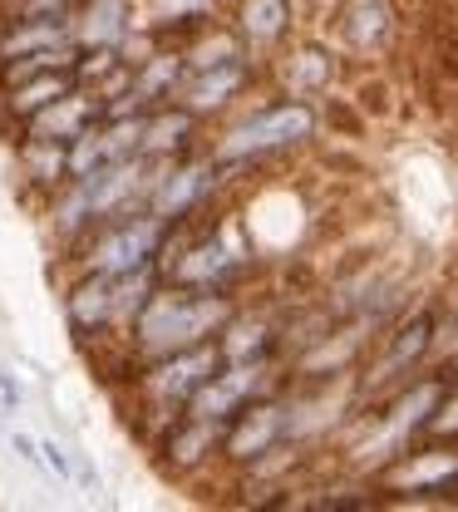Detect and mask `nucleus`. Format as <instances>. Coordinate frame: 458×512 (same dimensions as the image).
Listing matches in <instances>:
<instances>
[{"label": "nucleus", "instance_id": "ddd939ff", "mask_svg": "<svg viewBox=\"0 0 458 512\" xmlns=\"http://www.w3.org/2000/svg\"><path fill=\"white\" fill-rule=\"evenodd\" d=\"M375 488H404V493L458 488V453L454 448H409L385 473H375Z\"/></svg>", "mask_w": 458, "mask_h": 512}, {"label": "nucleus", "instance_id": "393cba45", "mask_svg": "<svg viewBox=\"0 0 458 512\" xmlns=\"http://www.w3.org/2000/svg\"><path fill=\"white\" fill-rule=\"evenodd\" d=\"M10 448H15V458H25L30 468H40V463H45V453H40V444H35L30 434H20V429L10 434Z\"/></svg>", "mask_w": 458, "mask_h": 512}, {"label": "nucleus", "instance_id": "9d476101", "mask_svg": "<svg viewBox=\"0 0 458 512\" xmlns=\"http://www.w3.org/2000/svg\"><path fill=\"white\" fill-rule=\"evenodd\" d=\"M252 79H257V60L247 55V60L217 64V69H193V74H183V84H178L173 99H178L183 109H193L197 119H212V114L232 109V104L247 94Z\"/></svg>", "mask_w": 458, "mask_h": 512}, {"label": "nucleus", "instance_id": "f8f14e48", "mask_svg": "<svg viewBox=\"0 0 458 512\" xmlns=\"http://www.w3.org/2000/svg\"><path fill=\"white\" fill-rule=\"evenodd\" d=\"M104 119V99L89 84H74L65 99H55L50 109H40L35 119L20 124V138H45V143H74L84 128Z\"/></svg>", "mask_w": 458, "mask_h": 512}, {"label": "nucleus", "instance_id": "39448f33", "mask_svg": "<svg viewBox=\"0 0 458 512\" xmlns=\"http://www.w3.org/2000/svg\"><path fill=\"white\" fill-rule=\"evenodd\" d=\"M266 389H281V380H276V360H222V370L188 399L183 414L227 424L237 409H247L252 399H262Z\"/></svg>", "mask_w": 458, "mask_h": 512}, {"label": "nucleus", "instance_id": "6e6552de", "mask_svg": "<svg viewBox=\"0 0 458 512\" xmlns=\"http://www.w3.org/2000/svg\"><path fill=\"white\" fill-rule=\"evenodd\" d=\"M65 325L79 345H104L109 335H119V320H114V276L79 271L74 286L65 291Z\"/></svg>", "mask_w": 458, "mask_h": 512}, {"label": "nucleus", "instance_id": "4be33fe9", "mask_svg": "<svg viewBox=\"0 0 458 512\" xmlns=\"http://www.w3.org/2000/svg\"><path fill=\"white\" fill-rule=\"evenodd\" d=\"M330 74H335V60H330L326 50H316V45H301V50H291L286 60H276V79H281L291 94H301V99L321 94L330 84Z\"/></svg>", "mask_w": 458, "mask_h": 512}, {"label": "nucleus", "instance_id": "dca6fc26", "mask_svg": "<svg viewBox=\"0 0 458 512\" xmlns=\"http://www.w3.org/2000/svg\"><path fill=\"white\" fill-rule=\"evenodd\" d=\"M394 40V0H350L340 10V45L355 55H375Z\"/></svg>", "mask_w": 458, "mask_h": 512}, {"label": "nucleus", "instance_id": "7ed1b4c3", "mask_svg": "<svg viewBox=\"0 0 458 512\" xmlns=\"http://www.w3.org/2000/svg\"><path fill=\"white\" fill-rule=\"evenodd\" d=\"M434 345H439V311L434 306H414V311H404L399 320H390L380 330V345H375L370 365L355 380L360 384V409L375 404V399L385 404L394 389H404L424 370V360L434 355Z\"/></svg>", "mask_w": 458, "mask_h": 512}, {"label": "nucleus", "instance_id": "f257e3e1", "mask_svg": "<svg viewBox=\"0 0 458 512\" xmlns=\"http://www.w3.org/2000/svg\"><path fill=\"white\" fill-rule=\"evenodd\" d=\"M242 301L227 291H202V286H178V281H158V291L148 296V306L138 311L129 325V350L143 360L188 350L202 340H217V330L227 325V316Z\"/></svg>", "mask_w": 458, "mask_h": 512}, {"label": "nucleus", "instance_id": "412c9836", "mask_svg": "<svg viewBox=\"0 0 458 512\" xmlns=\"http://www.w3.org/2000/svg\"><path fill=\"white\" fill-rule=\"evenodd\" d=\"M20 173L30 188H40L45 197L69 183V143H45V138H20Z\"/></svg>", "mask_w": 458, "mask_h": 512}, {"label": "nucleus", "instance_id": "b1692460", "mask_svg": "<svg viewBox=\"0 0 458 512\" xmlns=\"http://www.w3.org/2000/svg\"><path fill=\"white\" fill-rule=\"evenodd\" d=\"M40 453H45V468H50V473H55L60 483H69V478H74V458L65 453V444L45 439V444H40Z\"/></svg>", "mask_w": 458, "mask_h": 512}, {"label": "nucleus", "instance_id": "6ab92c4d", "mask_svg": "<svg viewBox=\"0 0 458 512\" xmlns=\"http://www.w3.org/2000/svg\"><path fill=\"white\" fill-rule=\"evenodd\" d=\"M74 84H79V79H74V69H50V74H35V79H25V84L5 89V94H0V104H5V119L20 128L25 119H35L40 109H50L55 99H65Z\"/></svg>", "mask_w": 458, "mask_h": 512}, {"label": "nucleus", "instance_id": "9b49d317", "mask_svg": "<svg viewBox=\"0 0 458 512\" xmlns=\"http://www.w3.org/2000/svg\"><path fill=\"white\" fill-rule=\"evenodd\" d=\"M217 350L222 360H276L286 350V320H276L262 306H237L217 330Z\"/></svg>", "mask_w": 458, "mask_h": 512}, {"label": "nucleus", "instance_id": "aec40b11", "mask_svg": "<svg viewBox=\"0 0 458 512\" xmlns=\"http://www.w3.org/2000/svg\"><path fill=\"white\" fill-rule=\"evenodd\" d=\"M178 50H183L188 74H193V69H217V64H232V60H247V55H252L247 40L237 35V25H217V20L197 25Z\"/></svg>", "mask_w": 458, "mask_h": 512}, {"label": "nucleus", "instance_id": "20e7f679", "mask_svg": "<svg viewBox=\"0 0 458 512\" xmlns=\"http://www.w3.org/2000/svg\"><path fill=\"white\" fill-rule=\"evenodd\" d=\"M173 237V222H163L158 212L138 207L124 217L99 222L84 242H79V271H104V276H129L143 266H158V256Z\"/></svg>", "mask_w": 458, "mask_h": 512}, {"label": "nucleus", "instance_id": "5701e85b", "mask_svg": "<svg viewBox=\"0 0 458 512\" xmlns=\"http://www.w3.org/2000/svg\"><path fill=\"white\" fill-rule=\"evenodd\" d=\"M79 0H15L10 15H74Z\"/></svg>", "mask_w": 458, "mask_h": 512}, {"label": "nucleus", "instance_id": "f03ea898", "mask_svg": "<svg viewBox=\"0 0 458 512\" xmlns=\"http://www.w3.org/2000/svg\"><path fill=\"white\" fill-rule=\"evenodd\" d=\"M316 133H321L316 104L301 99V94H286L276 104H257L242 119H232V124L217 133V143L207 153L217 163H227V168H252V163H266V158H281V153L306 148Z\"/></svg>", "mask_w": 458, "mask_h": 512}, {"label": "nucleus", "instance_id": "a211bd4d", "mask_svg": "<svg viewBox=\"0 0 458 512\" xmlns=\"http://www.w3.org/2000/svg\"><path fill=\"white\" fill-rule=\"evenodd\" d=\"M188 64H183V50H148V60L133 64V99L143 109H158L178 94Z\"/></svg>", "mask_w": 458, "mask_h": 512}, {"label": "nucleus", "instance_id": "0eeeda50", "mask_svg": "<svg viewBox=\"0 0 458 512\" xmlns=\"http://www.w3.org/2000/svg\"><path fill=\"white\" fill-rule=\"evenodd\" d=\"M222 183V163L212 153H188L178 163H163L153 197H148V212H158L163 222H193L197 212L207 207V197Z\"/></svg>", "mask_w": 458, "mask_h": 512}, {"label": "nucleus", "instance_id": "4468645a", "mask_svg": "<svg viewBox=\"0 0 458 512\" xmlns=\"http://www.w3.org/2000/svg\"><path fill=\"white\" fill-rule=\"evenodd\" d=\"M197 119L193 109H183L178 99H168V104H158V109H148L143 114V143H138V153L143 158H158V163H178V158H188L197 153Z\"/></svg>", "mask_w": 458, "mask_h": 512}, {"label": "nucleus", "instance_id": "f3484780", "mask_svg": "<svg viewBox=\"0 0 458 512\" xmlns=\"http://www.w3.org/2000/svg\"><path fill=\"white\" fill-rule=\"evenodd\" d=\"M232 25H237V35L247 40V50L271 55V50L296 30V10H291V0H237Z\"/></svg>", "mask_w": 458, "mask_h": 512}, {"label": "nucleus", "instance_id": "1a4fd4ad", "mask_svg": "<svg viewBox=\"0 0 458 512\" xmlns=\"http://www.w3.org/2000/svg\"><path fill=\"white\" fill-rule=\"evenodd\" d=\"M153 453H158L163 473H173V478H193V473H202L212 458H222V424L193 419V414H178V419L158 434Z\"/></svg>", "mask_w": 458, "mask_h": 512}, {"label": "nucleus", "instance_id": "2eb2a0df", "mask_svg": "<svg viewBox=\"0 0 458 512\" xmlns=\"http://www.w3.org/2000/svg\"><path fill=\"white\" fill-rule=\"evenodd\" d=\"M133 35V0H84L74 10V45L79 50H124Z\"/></svg>", "mask_w": 458, "mask_h": 512}, {"label": "nucleus", "instance_id": "423d86ee", "mask_svg": "<svg viewBox=\"0 0 458 512\" xmlns=\"http://www.w3.org/2000/svg\"><path fill=\"white\" fill-rule=\"evenodd\" d=\"M286 384L281 389H266L262 399H252L247 409H237L227 424H222V463L232 468H247L257 463L262 453H271L276 444H286Z\"/></svg>", "mask_w": 458, "mask_h": 512}, {"label": "nucleus", "instance_id": "a878e982", "mask_svg": "<svg viewBox=\"0 0 458 512\" xmlns=\"http://www.w3.org/2000/svg\"><path fill=\"white\" fill-rule=\"evenodd\" d=\"M20 399H25V394H20L15 375H10V370L0 365V409H5V414H15V409H20Z\"/></svg>", "mask_w": 458, "mask_h": 512}]
</instances>
